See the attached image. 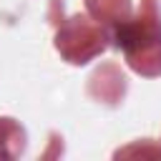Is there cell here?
I'll return each instance as SVG.
<instances>
[{
	"instance_id": "cell-1",
	"label": "cell",
	"mask_w": 161,
	"mask_h": 161,
	"mask_svg": "<svg viewBox=\"0 0 161 161\" xmlns=\"http://www.w3.org/2000/svg\"><path fill=\"white\" fill-rule=\"evenodd\" d=\"M111 35L131 70L143 78L161 75V10L156 0H141L138 10L126 23L116 25Z\"/></svg>"
},
{
	"instance_id": "cell-2",
	"label": "cell",
	"mask_w": 161,
	"mask_h": 161,
	"mask_svg": "<svg viewBox=\"0 0 161 161\" xmlns=\"http://www.w3.org/2000/svg\"><path fill=\"white\" fill-rule=\"evenodd\" d=\"M106 28L98 20H93L91 15H73L60 23L55 33V50L63 55V60L83 65L106 50Z\"/></svg>"
},
{
	"instance_id": "cell-3",
	"label": "cell",
	"mask_w": 161,
	"mask_h": 161,
	"mask_svg": "<svg viewBox=\"0 0 161 161\" xmlns=\"http://www.w3.org/2000/svg\"><path fill=\"white\" fill-rule=\"evenodd\" d=\"M88 93H91V98H96L101 103L116 106L126 96V75L121 73V68L116 63H103L88 78Z\"/></svg>"
},
{
	"instance_id": "cell-4",
	"label": "cell",
	"mask_w": 161,
	"mask_h": 161,
	"mask_svg": "<svg viewBox=\"0 0 161 161\" xmlns=\"http://www.w3.org/2000/svg\"><path fill=\"white\" fill-rule=\"evenodd\" d=\"M86 10L103 28H116L133 15L131 0H86Z\"/></svg>"
},
{
	"instance_id": "cell-5",
	"label": "cell",
	"mask_w": 161,
	"mask_h": 161,
	"mask_svg": "<svg viewBox=\"0 0 161 161\" xmlns=\"http://www.w3.org/2000/svg\"><path fill=\"white\" fill-rule=\"evenodd\" d=\"M25 151V131L13 118H0V158H18Z\"/></svg>"
},
{
	"instance_id": "cell-6",
	"label": "cell",
	"mask_w": 161,
	"mask_h": 161,
	"mask_svg": "<svg viewBox=\"0 0 161 161\" xmlns=\"http://www.w3.org/2000/svg\"><path fill=\"white\" fill-rule=\"evenodd\" d=\"M148 146V141H143L141 146L136 143V146H128V148H121V151H116V156L121 158V156H131V153H141V156H161V148H146Z\"/></svg>"
}]
</instances>
